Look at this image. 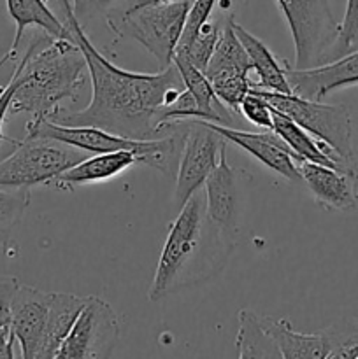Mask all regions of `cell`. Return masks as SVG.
<instances>
[{"label":"cell","instance_id":"cell-23","mask_svg":"<svg viewBox=\"0 0 358 359\" xmlns=\"http://www.w3.org/2000/svg\"><path fill=\"white\" fill-rule=\"evenodd\" d=\"M239 330L235 337L239 359H281V353L272 337L263 330L260 314L242 309L237 316Z\"/></svg>","mask_w":358,"mask_h":359},{"label":"cell","instance_id":"cell-19","mask_svg":"<svg viewBox=\"0 0 358 359\" xmlns=\"http://www.w3.org/2000/svg\"><path fill=\"white\" fill-rule=\"evenodd\" d=\"M232 27H234V32L239 37V41H241L242 48L248 53L253 70L258 76V83H253L251 88L276 91V93H291V88L286 79V72H284V62H277L272 51L258 37H255L244 27L235 23V20Z\"/></svg>","mask_w":358,"mask_h":359},{"label":"cell","instance_id":"cell-2","mask_svg":"<svg viewBox=\"0 0 358 359\" xmlns=\"http://www.w3.org/2000/svg\"><path fill=\"white\" fill-rule=\"evenodd\" d=\"M234 245L235 238L228 237L207 216L204 191L193 193L168 228L147 293L150 302L157 304L183 287L218 276Z\"/></svg>","mask_w":358,"mask_h":359},{"label":"cell","instance_id":"cell-25","mask_svg":"<svg viewBox=\"0 0 358 359\" xmlns=\"http://www.w3.org/2000/svg\"><path fill=\"white\" fill-rule=\"evenodd\" d=\"M325 359H358V318H346L321 330Z\"/></svg>","mask_w":358,"mask_h":359},{"label":"cell","instance_id":"cell-17","mask_svg":"<svg viewBox=\"0 0 358 359\" xmlns=\"http://www.w3.org/2000/svg\"><path fill=\"white\" fill-rule=\"evenodd\" d=\"M6 7L7 14L16 25V32H14L11 48L0 58V67L16 58L18 48H20L23 34L28 27L41 28L42 32L53 35V37H69L65 25L56 16V13H53L46 0H6Z\"/></svg>","mask_w":358,"mask_h":359},{"label":"cell","instance_id":"cell-5","mask_svg":"<svg viewBox=\"0 0 358 359\" xmlns=\"http://www.w3.org/2000/svg\"><path fill=\"white\" fill-rule=\"evenodd\" d=\"M90 154L58 140L25 135L23 140H18L13 153L0 160V186L30 189L48 186Z\"/></svg>","mask_w":358,"mask_h":359},{"label":"cell","instance_id":"cell-15","mask_svg":"<svg viewBox=\"0 0 358 359\" xmlns=\"http://www.w3.org/2000/svg\"><path fill=\"white\" fill-rule=\"evenodd\" d=\"M272 132L290 147L297 161H312V163L326 165V167L339 168L343 172L358 175L357 165L344 161L332 147L312 137L311 133L305 132L302 126H298L297 123L291 121L288 116L281 114L276 109L272 112Z\"/></svg>","mask_w":358,"mask_h":359},{"label":"cell","instance_id":"cell-13","mask_svg":"<svg viewBox=\"0 0 358 359\" xmlns=\"http://www.w3.org/2000/svg\"><path fill=\"white\" fill-rule=\"evenodd\" d=\"M297 168L302 182L307 186L318 205L329 210H339V212L357 209V174L343 172L339 168L326 167V165L312 163V161H297Z\"/></svg>","mask_w":358,"mask_h":359},{"label":"cell","instance_id":"cell-7","mask_svg":"<svg viewBox=\"0 0 358 359\" xmlns=\"http://www.w3.org/2000/svg\"><path fill=\"white\" fill-rule=\"evenodd\" d=\"M295 46L293 69H311L330 62L339 35V21L329 0H276ZM291 67V65H290Z\"/></svg>","mask_w":358,"mask_h":359},{"label":"cell","instance_id":"cell-10","mask_svg":"<svg viewBox=\"0 0 358 359\" xmlns=\"http://www.w3.org/2000/svg\"><path fill=\"white\" fill-rule=\"evenodd\" d=\"M291 93L309 100H321L330 91L358 84V51L311 69H293L284 62Z\"/></svg>","mask_w":358,"mask_h":359},{"label":"cell","instance_id":"cell-31","mask_svg":"<svg viewBox=\"0 0 358 359\" xmlns=\"http://www.w3.org/2000/svg\"><path fill=\"white\" fill-rule=\"evenodd\" d=\"M121 0H88V6H86V14L84 18L90 16V14L95 13H107L111 7H114L116 4H119Z\"/></svg>","mask_w":358,"mask_h":359},{"label":"cell","instance_id":"cell-14","mask_svg":"<svg viewBox=\"0 0 358 359\" xmlns=\"http://www.w3.org/2000/svg\"><path fill=\"white\" fill-rule=\"evenodd\" d=\"M209 219L228 237L237 235V182L227 160V147H221L220 161L202 186Z\"/></svg>","mask_w":358,"mask_h":359},{"label":"cell","instance_id":"cell-20","mask_svg":"<svg viewBox=\"0 0 358 359\" xmlns=\"http://www.w3.org/2000/svg\"><path fill=\"white\" fill-rule=\"evenodd\" d=\"M234 20V14L227 16V20H225L216 48H214L206 70H204L211 83L235 76H249V72L253 70L248 53L242 48L241 41H239L234 27H232Z\"/></svg>","mask_w":358,"mask_h":359},{"label":"cell","instance_id":"cell-24","mask_svg":"<svg viewBox=\"0 0 358 359\" xmlns=\"http://www.w3.org/2000/svg\"><path fill=\"white\" fill-rule=\"evenodd\" d=\"M228 16H230V14H228ZM225 20H227V16L221 18V20H216L213 13V16H211L206 23H202V27L197 30L195 37H193L192 41H188L186 44L175 46L172 60H186V62L193 63L197 69L206 70L207 62H209L211 55H213L214 48H216L218 44V39H220L221 35V28H223Z\"/></svg>","mask_w":358,"mask_h":359},{"label":"cell","instance_id":"cell-18","mask_svg":"<svg viewBox=\"0 0 358 359\" xmlns=\"http://www.w3.org/2000/svg\"><path fill=\"white\" fill-rule=\"evenodd\" d=\"M86 300L88 297L81 298L70 293H51L48 319H46L44 335H42L37 359H56L60 346L70 333L76 319L79 318Z\"/></svg>","mask_w":358,"mask_h":359},{"label":"cell","instance_id":"cell-8","mask_svg":"<svg viewBox=\"0 0 358 359\" xmlns=\"http://www.w3.org/2000/svg\"><path fill=\"white\" fill-rule=\"evenodd\" d=\"M119 340V319L109 302L88 297L72 330L60 346L56 359L111 358Z\"/></svg>","mask_w":358,"mask_h":359},{"label":"cell","instance_id":"cell-22","mask_svg":"<svg viewBox=\"0 0 358 359\" xmlns=\"http://www.w3.org/2000/svg\"><path fill=\"white\" fill-rule=\"evenodd\" d=\"M172 63H174L175 69L181 74L185 88L192 93L193 100H195L197 107H199L200 119L218 123V125L234 126V114H232V112L221 104L220 98L214 95L213 84L207 79L204 70L197 69L193 63L181 58H174Z\"/></svg>","mask_w":358,"mask_h":359},{"label":"cell","instance_id":"cell-32","mask_svg":"<svg viewBox=\"0 0 358 359\" xmlns=\"http://www.w3.org/2000/svg\"><path fill=\"white\" fill-rule=\"evenodd\" d=\"M161 2H171V0H121L119 4H116L111 9L116 11H132L139 9L144 6H153V4H161Z\"/></svg>","mask_w":358,"mask_h":359},{"label":"cell","instance_id":"cell-11","mask_svg":"<svg viewBox=\"0 0 358 359\" xmlns=\"http://www.w3.org/2000/svg\"><path fill=\"white\" fill-rule=\"evenodd\" d=\"M51 293L37 290L34 286L20 284L11 305V330L20 344L21 356L25 359H37L46 319H48Z\"/></svg>","mask_w":358,"mask_h":359},{"label":"cell","instance_id":"cell-16","mask_svg":"<svg viewBox=\"0 0 358 359\" xmlns=\"http://www.w3.org/2000/svg\"><path fill=\"white\" fill-rule=\"evenodd\" d=\"M137 163V156L132 151H112V153H97L93 156L84 158L60 174L55 181L48 184V188L60 189V191H74L77 186L93 184V182L107 181L118 177L132 165Z\"/></svg>","mask_w":358,"mask_h":359},{"label":"cell","instance_id":"cell-30","mask_svg":"<svg viewBox=\"0 0 358 359\" xmlns=\"http://www.w3.org/2000/svg\"><path fill=\"white\" fill-rule=\"evenodd\" d=\"M21 70H23V62L16 63L9 83H7L6 86L0 88V142H9V144H13V146H16L18 140L11 139V137H7L6 133H4V123H6V114L9 112L11 100H13L18 86L23 83V74H21Z\"/></svg>","mask_w":358,"mask_h":359},{"label":"cell","instance_id":"cell-3","mask_svg":"<svg viewBox=\"0 0 358 359\" xmlns=\"http://www.w3.org/2000/svg\"><path fill=\"white\" fill-rule=\"evenodd\" d=\"M23 83L18 86L9 112L49 118L63 100H79L88 83V65L79 46L70 37L34 35L23 58Z\"/></svg>","mask_w":358,"mask_h":359},{"label":"cell","instance_id":"cell-26","mask_svg":"<svg viewBox=\"0 0 358 359\" xmlns=\"http://www.w3.org/2000/svg\"><path fill=\"white\" fill-rule=\"evenodd\" d=\"M20 280L14 276L0 277V359L14 358L16 339L11 330V305Z\"/></svg>","mask_w":358,"mask_h":359},{"label":"cell","instance_id":"cell-28","mask_svg":"<svg viewBox=\"0 0 358 359\" xmlns=\"http://www.w3.org/2000/svg\"><path fill=\"white\" fill-rule=\"evenodd\" d=\"M353 51H358V0H347L346 13L339 23V35L332 48L330 62Z\"/></svg>","mask_w":358,"mask_h":359},{"label":"cell","instance_id":"cell-6","mask_svg":"<svg viewBox=\"0 0 358 359\" xmlns=\"http://www.w3.org/2000/svg\"><path fill=\"white\" fill-rule=\"evenodd\" d=\"M251 91L262 95L276 111L288 116L305 132L332 147L344 161L357 165L353 153L351 114L346 105L321 104L319 100H309L295 93H276L260 88H251Z\"/></svg>","mask_w":358,"mask_h":359},{"label":"cell","instance_id":"cell-12","mask_svg":"<svg viewBox=\"0 0 358 359\" xmlns=\"http://www.w3.org/2000/svg\"><path fill=\"white\" fill-rule=\"evenodd\" d=\"M207 125L220 133L225 140L235 144L251 154L256 161L265 165L269 170L276 172L277 175L284 177L290 182H302L300 174L297 168V158L291 153L290 147L272 132L267 130V133H253L244 130H235L234 126L218 125V123L207 121Z\"/></svg>","mask_w":358,"mask_h":359},{"label":"cell","instance_id":"cell-33","mask_svg":"<svg viewBox=\"0 0 358 359\" xmlns=\"http://www.w3.org/2000/svg\"><path fill=\"white\" fill-rule=\"evenodd\" d=\"M70 2H72L74 13H76V16L79 18V21H81L84 18V14H86L88 0H70Z\"/></svg>","mask_w":358,"mask_h":359},{"label":"cell","instance_id":"cell-34","mask_svg":"<svg viewBox=\"0 0 358 359\" xmlns=\"http://www.w3.org/2000/svg\"><path fill=\"white\" fill-rule=\"evenodd\" d=\"M192 2H193V0H192Z\"/></svg>","mask_w":358,"mask_h":359},{"label":"cell","instance_id":"cell-21","mask_svg":"<svg viewBox=\"0 0 358 359\" xmlns=\"http://www.w3.org/2000/svg\"><path fill=\"white\" fill-rule=\"evenodd\" d=\"M263 330L272 337L281 359H325V342L321 333H298L288 319L260 316Z\"/></svg>","mask_w":358,"mask_h":359},{"label":"cell","instance_id":"cell-9","mask_svg":"<svg viewBox=\"0 0 358 359\" xmlns=\"http://www.w3.org/2000/svg\"><path fill=\"white\" fill-rule=\"evenodd\" d=\"M185 121L186 128L174 189V200L179 205H183L193 193L202 189L206 179L220 161L221 147L227 142L204 119H185Z\"/></svg>","mask_w":358,"mask_h":359},{"label":"cell","instance_id":"cell-1","mask_svg":"<svg viewBox=\"0 0 358 359\" xmlns=\"http://www.w3.org/2000/svg\"><path fill=\"white\" fill-rule=\"evenodd\" d=\"M51 2L69 37L79 46L86 58L93 91L90 104L83 111L70 112L60 107L46 119L60 125L97 126L114 135L135 140H154L171 135L178 128V121H167V112L185 91V83L174 63L157 74L119 69L91 44L84 25L74 13L72 2Z\"/></svg>","mask_w":358,"mask_h":359},{"label":"cell","instance_id":"cell-27","mask_svg":"<svg viewBox=\"0 0 358 359\" xmlns=\"http://www.w3.org/2000/svg\"><path fill=\"white\" fill-rule=\"evenodd\" d=\"M30 188H4L0 186V235L13 230L30 205Z\"/></svg>","mask_w":358,"mask_h":359},{"label":"cell","instance_id":"cell-4","mask_svg":"<svg viewBox=\"0 0 358 359\" xmlns=\"http://www.w3.org/2000/svg\"><path fill=\"white\" fill-rule=\"evenodd\" d=\"M190 0H171L132 11L109 9L105 21L118 39H133L157 58L161 69L172 65V56L190 13Z\"/></svg>","mask_w":358,"mask_h":359},{"label":"cell","instance_id":"cell-29","mask_svg":"<svg viewBox=\"0 0 358 359\" xmlns=\"http://www.w3.org/2000/svg\"><path fill=\"white\" fill-rule=\"evenodd\" d=\"M272 105L255 91H249L239 105V114L263 130H272Z\"/></svg>","mask_w":358,"mask_h":359}]
</instances>
